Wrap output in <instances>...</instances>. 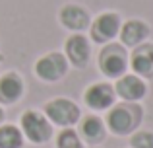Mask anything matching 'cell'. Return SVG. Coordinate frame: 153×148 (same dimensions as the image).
<instances>
[{"label": "cell", "instance_id": "cell-18", "mask_svg": "<svg viewBox=\"0 0 153 148\" xmlns=\"http://www.w3.org/2000/svg\"><path fill=\"white\" fill-rule=\"evenodd\" d=\"M4 117H6V113H4L2 105H0V125H2V123H4Z\"/></svg>", "mask_w": 153, "mask_h": 148}, {"label": "cell", "instance_id": "cell-9", "mask_svg": "<svg viewBox=\"0 0 153 148\" xmlns=\"http://www.w3.org/2000/svg\"><path fill=\"white\" fill-rule=\"evenodd\" d=\"M114 92H116V98H120L122 101L140 103L147 95V84H146L143 78L136 76L134 72L124 74V76H120V78H116Z\"/></svg>", "mask_w": 153, "mask_h": 148}, {"label": "cell", "instance_id": "cell-8", "mask_svg": "<svg viewBox=\"0 0 153 148\" xmlns=\"http://www.w3.org/2000/svg\"><path fill=\"white\" fill-rule=\"evenodd\" d=\"M83 103L91 111H107L116 103L114 86L108 82H95L85 88L83 92Z\"/></svg>", "mask_w": 153, "mask_h": 148}, {"label": "cell", "instance_id": "cell-17", "mask_svg": "<svg viewBox=\"0 0 153 148\" xmlns=\"http://www.w3.org/2000/svg\"><path fill=\"white\" fill-rule=\"evenodd\" d=\"M132 148H153V131H134L130 134Z\"/></svg>", "mask_w": 153, "mask_h": 148}, {"label": "cell", "instance_id": "cell-7", "mask_svg": "<svg viewBox=\"0 0 153 148\" xmlns=\"http://www.w3.org/2000/svg\"><path fill=\"white\" fill-rule=\"evenodd\" d=\"M64 57L68 65L76 68H85L91 61V41L83 33H72L64 43Z\"/></svg>", "mask_w": 153, "mask_h": 148}, {"label": "cell", "instance_id": "cell-3", "mask_svg": "<svg viewBox=\"0 0 153 148\" xmlns=\"http://www.w3.org/2000/svg\"><path fill=\"white\" fill-rule=\"evenodd\" d=\"M43 113L51 121V125H56L60 129L78 125L82 119V109L70 98H52L43 105Z\"/></svg>", "mask_w": 153, "mask_h": 148}, {"label": "cell", "instance_id": "cell-6", "mask_svg": "<svg viewBox=\"0 0 153 148\" xmlns=\"http://www.w3.org/2000/svg\"><path fill=\"white\" fill-rule=\"evenodd\" d=\"M68 61L64 57V53H58V51H51V53L43 55V57L37 59L35 62V74H37L39 80L43 82L54 84L58 80H62L68 72Z\"/></svg>", "mask_w": 153, "mask_h": 148}, {"label": "cell", "instance_id": "cell-2", "mask_svg": "<svg viewBox=\"0 0 153 148\" xmlns=\"http://www.w3.org/2000/svg\"><path fill=\"white\" fill-rule=\"evenodd\" d=\"M128 55L126 47L122 43H107L103 45V49L99 51V57H97V65L99 70L105 78H120V76L126 74V70L130 68L128 66Z\"/></svg>", "mask_w": 153, "mask_h": 148}, {"label": "cell", "instance_id": "cell-10", "mask_svg": "<svg viewBox=\"0 0 153 148\" xmlns=\"http://www.w3.org/2000/svg\"><path fill=\"white\" fill-rule=\"evenodd\" d=\"M58 20L66 29L74 31V33H82V31L89 29L91 16L82 4H64L58 12Z\"/></svg>", "mask_w": 153, "mask_h": 148}, {"label": "cell", "instance_id": "cell-4", "mask_svg": "<svg viewBox=\"0 0 153 148\" xmlns=\"http://www.w3.org/2000/svg\"><path fill=\"white\" fill-rule=\"evenodd\" d=\"M19 129H22L23 137L33 144H43L52 138V125L45 117L43 111L37 109H27L19 117Z\"/></svg>", "mask_w": 153, "mask_h": 148}, {"label": "cell", "instance_id": "cell-5", "mask_svg": "<svg viewBox=\"0 0 153 148\" xmlns=\"http://www.w3.org/2000/svg\"><path fill=\"white\" fill-rule=\"evenodd\" d=\"M122 20L116 12H101L89 23V39L97 45H107L118 37Z\"/></svg>", "mask_w": 153, "mask_h": 148}, {"label": "cell", "instance_id": "cell-13", "mask_svg": "<svg viewBox=\"0 0 153 148\" xmlns=\"http://www.w3.org/2000/svg\"><path fill=\"white\" fill-rule=\"evenodd\" d=\"M25 84L19 72L10 70L0 76V105H14L22 99Z\"/></svg>", "mask_w": 153, "mask_h": 148}, {"label": "cell", "instance_id": "cell-15", "mask_svg": "<svg viewBox=\"0 0 153 148\" xmlns=\"http://www.w3.org/2000/svg\"><path fill=\"white\" fill-rule=\"evenodd\" d=\"M25 137L16 125H0V148H23Z\"/></svg>", "mask_w": 153, "mask_h": 148}, {"label": "cell", "instance_id": "cell-16", "mask_svg": "<svg viewBox=\"0 0 153 148\" xmlns=\"http://www.w3.org/2000/svg\"><path fill=\"white\" fill-rule=\"evenodd\" d=\"M56 148H85V142L79 138L76 129L66 127L56 134Z\"/></svg>", "mask_w": 153, "mask_h": 148}, {"label": "cell", "instance_id": "cell-14", "mask_svg": "<svg viewBox=\"0 0 153 148\" xmlns=\"http://www.w3.org/2000/svg\"><path fill=\"white\" fill-rule=\"evenodd\" d=\"M79 129L78 134L83 142L91 146H97L107 138V125L99 115H85V117L79 119Z\"/></svg>", "mask_w": 153, "mask_h": 148}, {"label": "cell", "instance_id": "cell-1", "mask_svg": "<svg viewBox=\"0 0 153 148\" xmlns=\"http://www.w3.org/2000/svg\"><path fill=\"white\" fill-rule=\"evenodd\" d=\"M143 121V107L134 101H120L107 109V131L116 137H128L140 129Z\"/></svg>", "mask_w": 153, "mask_h": 148}, {"label": "cell", "instance_id": "cell-11", "mask_svg": "<svg viewBox=\"0 0 153 148\" xmlns=\"http://www.w3.org/2000/svg\"><path fill=\"white\" fill-rule=\"evenodd\" d=\"M149 33H151V27L147 26V22L138 20V18H132V20H126V22L120 26L118 39L126 49L128 47L134 49V47L146 43L147 37H149Z\"/></svg>", "mask_w": 153, "mask_h": 148}, {"label": "cell", "instance_id": "cell-12", "mask_svg": "<svg viewBox=\"0 0 153 148\" xmlns=\"http://www.w3.org/2000/svg\"><path fill=\"white\" fill-rule=\"evenodd\" d=\"M128 66L140 78H153V43H142L134 47L128 59Z\"/></svg>", "mask_w": 153, "mask_h": 148}]
</instances>
